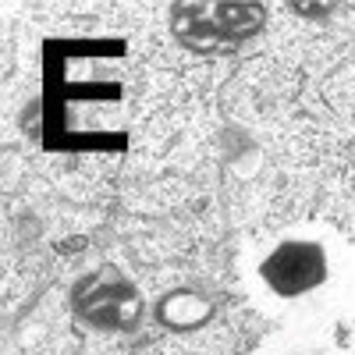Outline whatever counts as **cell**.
Masks as SVG:
<instances>
[{"instance_id":"1","label":"cell","mask_w":355,"mask_h":355,"mask_svg":"<svg viewBox=\"0 0 355 355\" xmlns=\"http://www.w3.org/2000/svg\"><path fill=\"white\" fill-rule=\"evenodd\" d=\"M249 302L284 331L327 334L355 320V239L327 224H288L242 252Z\"/></svg>"},{"instance_id":"2","label":"cell","mask_w":355,"mask_h":355,"mask_svg":"<svg viewBox=\"0 0 355 355\" xmlns=\"http://www.w3.org/2000/svg\"><path fill=\"white\" fill-rule=\"evenodd\" d=\"M252 355H355V348L338 345L331 334H309V331H281L277 338L263 341Z\"/></svg>"}]
</instances>
